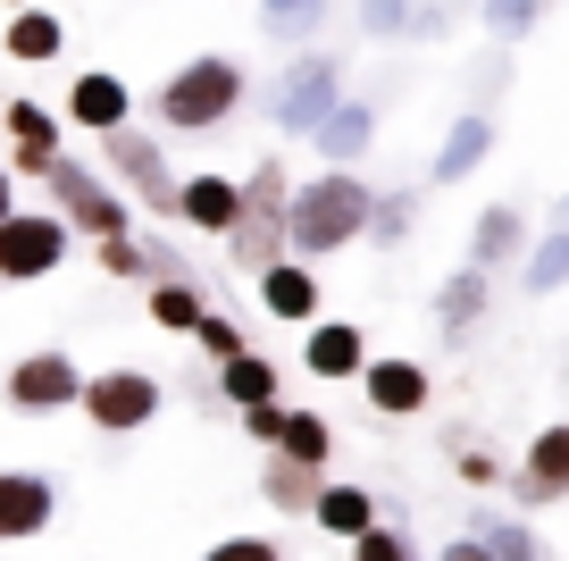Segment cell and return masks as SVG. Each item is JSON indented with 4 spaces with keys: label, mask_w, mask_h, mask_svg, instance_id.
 Returning a JSON list of instances; mask_svg holds the SVG:
<instances>
[{
    "label": "cell",
    "mask_w": 569,
    "mask_h": 561,
    "mask_svg": "<svg viewBox=\"0 0 569 561\" xmlns=\"http://www.w3.org/2000/svg\"><path fill=\"white\" fill-rule=\"evenodd\" d=\"M369 210H377V185H369L360 168H319V176H293L284 244H293V260H336V252L369 244Z\"/></svg>",
    "instance_id": "1"
},
{
    "label": "cell",
    "mask_w": 569,
    "mask_h": 561,
    "mask_svg": "<svg viewBox=\"0 0 569 561\" xmlns=\"http://www.w3.org/2000/svg\"><path fill=\"white\" fill-rule=\"evenodd\" d=\"M243 101H251L243 59H227V51H193L184 68H168V76H160V92H151V126H160V135H218V126H227Z\"/></svg>",
    "instance_id": "2"
},
{
    "label": "cell",
    "mask_w": 569,
    "mask_h": 561,
    "mask_svg": "<svg viewBox=\"0 0 569 561\" xmlns=\"http://www.w3.org/2000/svg\"><path fill=\"white\" fill-rule=\"evenodd\" d=\"M101 176L118 185L126 201H142L151 218H168V227L184 218V176L168 168V142L151 135V126H118V135H101Z\"/></svg>",
    "instance_id": "3"
},
{
    "label": "cell",
    "mask_w": 569,
    "mask_h": 561,
    "mask_svg": "<svg viewBox=\"0 0 569 561\" xmlns=\"http://www.w3.org/2000/svg\"><path fill=\"white\" fill-rule=\"evenodd\" d=\"M84 427L92 436H142V427H160V411H168V386L151 377V368H134V361H118V368H84Z\"/></svg>",
    "instance_id": "4"
},
{
    "label": "cell",
    "mask_w": 569,
    "mask_h": 561,
    "mask_svg": "<svg viewBox=\"0 0 569 561\" xmlns=\"http://www.w3.org/2000/svg\"><path fill=\"white\" fill-rule=\"evenodd\" d=\"M42 185H51V210L68 218L76 235H92V244H101V235H134V201H126L118 185L92 168V159H68V151H59Z\"/></svg>",
    "instance_id": "5"
},
{
    "label": "cell",
    "mask_w": 569,
    "mask_h": 561,
    "mask_svg": "<svg viewBox=\"0 0 569 561\" xmlns=\"http://www.w3.org/2000/svg\"><path fill=\"white\" fill-rule=\"evenodd\" d=\"M343 101V59L336 51H293L284 59V76L277 85H268V126H277V135H302L310 142V126L327 118V109Z\"/></svg>",
    "instance_id": "6"
},
{
    "label": "cell",
    "mask_w": 569,
    "mask_h": 561,
    "mask_svg": "<svg viewBox=\"0 0 569 561\" xmlns=\"http://www.w3.org/2000/svg\"><path fill=\"white\" fill-rule=\"evenodd\" d=\"M0 403L18 411V420H59V411L84 403V361H76V352H59V344L18 352V361H9V377H0Z\"/></svg>",
    "instance_id": "7"
},
{
    "label": "cell",
    "mask_w": 569,
    "mask_h": 561,
    "mask_svg": "<svg viewBox=\"0 0 569 561\" xmlns=\"http://www.w3.org/2000/svg\"><path fill=\"white\" fill-rule=\"evenodd\" d=\"M76 252V227L59 210H18V218H0V285H42L59 277Z\"/></svg>",
    "instance_id": "8"
},
{
    "label": "cell",
    "mask_w": 569,
    "mask_h": 561,
    "mask_svg": "<svg viewBox=\"0 0 569 561\" xmlns=\"http://www.w3.org/2000/svg\"><path fill=\"white\" fill-rule=\"evenodd\" d=\"M360 403H369L377 420H427V411H436V368L410 361V352H386V361L360 368Z\"/></svg>",
    "instance_id": "9"
},
{
    "label": "cell",
    "mask_w": 569,
    "mask_h": 561,
    "mask_svg": "<svg viewBox=\"0 0 569 561\" xmlns=\"http://www.w3.org/2000/svg\"><path fill=\"white\" fill-rule=\"evenodd\" d=\"M0 126H9V168L42 185L51 159L68 151V118H59L51 101H34V92H18V101H0Z\"/></svg>",
    "instance_id": "10"
},
{
    "label": "cell",
    "mask_w": 569,
    "mask_h": 561,
    "mask_svg": "<svg viewBox=\"0 0 569 561\" xmlns=\"http://www.w3.org/2000/svg\"><path fill=\"white\" fill-rule=\"evenodd\" d=\"M59 520V478L51 470H0V544H42Z\"/></svg>",
    "instance_id": "11"
},
{
    "label": "cell",
    "mask_w": 569,
    "mask_h": 561,
    "mask_svg": "<svg viewBox=\"0 0 569 561\" xmlns=\"http://www.w3.org/2000/svg\"><path fill=\"white\" fill-rule=\"evenodd\" d=\"M511 494H519V511L569 503V420H552V427L528 436V453H519V470H511Z\"/></svg>",
    "instance_id": "12"
},
{
    "label": "cell",
    "mask_w": 569,
    "mask_h": 561,
    "mask_svg": "<svg viewBox=\"0 0 569 561\" xmlns=\"http://www.w3.org/2000/svg\"><path fill=\"white\" fill-rule=\"evenodd\" d=\"M369 327L360 318H319V327H302V377H319V386H360V368H369Z\"/></svg>",
    "instance_id": "13"
},
{
    "label": "cell",
    "mask_w": 569,
    "mask_h": 561,
    "mask_svg": "<svg viewBox=\"0 0 569 561\" xmlns=\"http://www.w3.org/2000/svg\"><path fill=\"white\" fill-rule=\"evenodd\" d=\"M59 118L101 142V135H118V126H134V85H126L118 68H84L68 85V101H59Z\"/></svg>",
    "instance_id": "14"
},
{
    "label": "cell",
    "mask_w": 569,
    "mask_h": 561,
    "mask_svg": "<svg viewBox=\"0 0 569 561\" xmlns=\"http://www.w3.org/2000/svg\"><path fill=\"white\" fill-rule=\"evenodd\" d=\"M251 294H260V311L277 318V327H319V302H327V285H319V260H277V268H260L251 277Z\"/></svg>",
    "instance_id": "15"
},
{
    "label": "cell",
    "mask_w": 569,
    "mask_h": 561,
    "mask_svg": "<svg viewBox=\"0 0 569 561\" xmlns=\"http://www.w3.org/2000/svg\"><path fill=\"white\" fill-rule=\"evenodd\" d=\"M528 244H536L528 210H519V201H486V210L469 218V252H461V260H469V268H486V277H502V268L528 260Z\"/></svg>",
    "instance_id": "16"
},
{
    "label": "cell",
    "mask_w": 569,
    "mask_h": 561,
    "mask_svg": "<svg viewBox=\"0 0 569 561\" xmlns=\"http://www.w3.org/2000/svg\"><path fill=\"white\" fill-rule=\"evenodd\" d=\"M495 142H502L495 109H461V118L445 126V142H436V159H427V185H469V176L495 159Z\"/></svg>",
    "instance_id": "17"
},
{
    "label": "cell",
    "mask_w": 569,
    "mask_h": 561,
    "mask_svg": "<svg viewBox=\"0 0 569 561\" xmlns=\"http://www.w3.org/2000/svg\"><path fill=\"white\" fill-rule=\"evenodd\" d=\"M369 142H377V101H352V92H343V101L310 126L319 168H360V159H369Z\"/></svg>",
    "instance_id": "18"
},
{
    "label": "cell",
    "mask_w": 569,
    "mask_h": 561,
    "mask_svg": "<svg viewBox=\"0 0 569 561\" xmlns=\"http://www.w3.org/2000/svg\"><path fill=\"white\" fill-rule=\"evenodd\" d=\"M234 218H243V176H227V168H193V176H184V218H177V227L227 244Z\"/></svg>",
    "instance_id": "19"
},
{
    "label": "cell",
    "mask_w": 569,
    "mask_h": 561,
    "mask_svg": "<svg viewBox=\"0 0 569 561\" xmlns=\"http://www.w3.org/2000/svg\"><path fill=\"white\" fill-rule=\"evenodd\" d=\"M277 260H293V244H284V210H251V201H243V218H234V235H227V268H234V277H260V268H277Z\"/></svg>",
    "instance_id": "20"
},
{
    "label": "cell",
    "mask_w": 569,
    "mask_h": 561,
    "mask_svg": "<svg viewBox=\"0 0 569 561\" xmlns=\"http://www.w3.org/2000/svg\"><path fill=\"white\" fill-rule=\"evenodd\" d=\"M210 394L218 411H251V403H284V368L268 352H234L227 368H210Z\"/></svg>",
    "instance_id": "21"
},
{
    "label": "cell",
    "mask_w": 569,
    "mask_h": 561,
    "mask_svg": "<svg viewBox=\"0 0 569 561\" xmlns=\"http://www.w3.org/2000/svg\"><path fill=\"white\" fill-rule=\"evenodd\" d=\"M495 311V277L486 268H452L445 285H436V327H445V344H461V335H478V318Z\"/></svg>",
    "instance_id": "22"
},
{
    "label": "cell",
    "mask_w": 569,
    "mask_h": 561,
    "mask_svg": "<svg viewBox=\"0 0 569 561\" xmlns=\"http://www.w3.org/2000/svg\"><path fill=\"white\" fill-rule=\"evenodd\" d=\"M327 494V470H310V461H284V453H260V503L284 511V520H310Z\"/></svg>",
    "instance_id": "23"
},
{
    "label": "cell",
    "mask_w": 569,
    "mask_h": 561,
    "mask_svg": "<svg viewBox=\"0 0 569 561\" xmlns=\"http://www.w3.org/2000/svg\"><path fill=\"white\" fill-rule=\"evenodd\" d=\"M310 520H319V537L352 544V537H369V528L386 520V503H377L360 478H327V494H319V511H310Z\"/></svg>",
    "instance_id": "24"
},
{
    "label": "cell",
    "mask_w": 569,
    "mask_h": 561,
    "mask_svg": "<svg viewBox=\"0 0 569 561\" xmlns=\"http://www.w3.org/2000/svg\"><path fill=\"white\" fill-rule=\"evenodd\" d=\"M0 51L18 59V68H51V59L68 51V18H59V9H42V0H34V9H18V18L0 26Z\"/></svg>",
    "instance_id": "25"
},
{
    "label": "cell",
    "mask_w": 569,
    "mask_h": 561,
    "mask_svg": "<svg viewBox=\"0 0 569 561\" xmlns=\"http://www.w3.org/2000/svg\"><path fill=\"white\" fill-rule=\"evenodd\" d=\"M469 537H478L495 561H552V553H545V537L528 528V511H495V503H478V511H469Z\"/></svg>",
    "instance_id": "26"
},
{
    "label": "cell",
    "mask_w": 569,
    "mask_h": 561,
    "mask_svg": "<svg viewBox=\"0 0 569 561\" xmlns=\"http://www.w3.org/2000/svg\"><path fill=\"white\" fill-rule=\"evenodd\" d=\"M142 302H151V327H160V335H184V344H193V327L210 318L201 277H160V285H142Z\"/></svg>",
    "instance_id": "27"
},
{
    "label": "cell",
    "mask_w": 569,
    "mask_h": 561,
    "mask_svg": "<svg viewBox=\"0 0 569 561\" xmlns=\"http://www.w3.org/2000/svg\"><path fill=\"white\" fill-rule=\"evenodd\" d=\"M519 294H528V302L569 294V227H545L528 244V260H519Z\"/></svg>",
    "instance_id": "28"
},
{
    "label": "cell",
    "mask_w": 569,
    "mask_h": 561,
    "mask_svg": "<svg viewBox=\"0 0 569 561\" xmlns=\"http://www.w3.org/2000/svg\"><path fill=\"white\" fill-rule=\"evenodd\" d=\"M251 9H260V35L284 42V51H310V35L327 18V0H251Z\"/></svg>",
    "instance_id": "29"
},
{
    "label": "cell",
    "mask_w": 569,
    "mask_h": 561,
    "mask_svg": "<svg viewBox=\"0 0 569 561\" xmlns=\"http://www.w3.org/2000/svg\"><path fill=\"white\" fill-rule=\"evenodd\" d=\"M419 235V194L410 185H377V210H369V244L377 252H402Z\"/></svg>",
    "instance_id": "30"
},
{
    "label": "cell",
    "mask_w": 569,
    "mask_h": 561,
    "mask_svg": "<svg viewBox=\"0 0 569 561\" xmlns=\"http://www.w3.org/2000/svg\"><path fill=\"white\" fill-rule=\"evenodd\" d=\"M277 453H284V461H310V470H327V461H336V427H327V411H293V403H284Z\"/></svg>",
    "instance_id": "31"
},
{
    "label": "cell",
    "mask_w": 569,
    "mask_h": 561,
    "mask_svg": "<svg viewBox=\"0 0 569 561\" xmlns=\"http://www.w3.org/2000/svg\"><path fill=\"white\" fill-rule=\"evenodd\" d=\"M92 260H101V277H118V285H151L142 235H101V244H92Z\"/></svg>",
    "instance_id": "32"
},
{
    "label": "cell",
    "mask_w": 569,
    "mask_h": 561,
    "mask_svg": "<svg viewBox=\"0 0 569 561\" xmlns=\"http://www.w3.org/2000/svg\"><path fill=\"white\" fill-rule=\"evenodd\" d=\"M545 26V0H486V35L495 42H528Z\"/></svg>",
    "instance_id": "33"
},
{
    "label": "cell",
    "mask_w": 569,
    "mask_h": 561,
    "mask_svg": "<svg viewBox=\"0 0 569 561\" xmlns=\"http://www.w3.org/2000/svg\"><path fill=\"white\" fill-rule=\"evenodd\" d=\"M193 352H201V361H210V368H227L234 352H251V344H243V327H234L227 311H210V318H201V327H193Z\"/></svg>",
    "instance_id": "34"
},
{
    "label": "cell",
    "mask_w": 569,
    "mask_h": 561,
    "mask_svg": "<svg viewBox=\"0 0 569 561\" xmlns=\"http://www.w3.org/2000/svg\"><path fill=\"white\" fill-rule=\"evenodd\" d=\"M343 561H419V544H410L393 520H377L369 537H352V544H343Z\"/></svg>",
    "instance_id": "35"
},
{
    "label": "cell",
    "mask_w": 569,
    "mask_h": 561,
    "mask_svg": "<svg viewBox=\"0 0 569 561\" xmlns=\"http://www.w3.org/2000/svg\"><path fill=\"white\" fill-rule=\"evenodd\" d=\"M352 26L369 42H393V35H410V0H352Z\"/></svg>",
    "instance_id": "36"
},
{
    "label": "cell",
    "mask_w": 569,
    "mask_h": 561,
    "mask_svg": "<svg viewBox=\"0 0 569 561\" xmlns=\"http://www.w3.org/2000/svg\"><path fill=\"white\" fill-rule=\"evenodd\" d=\"M452 478H461V486H502V478H511V470H502V461L495 453H486V444H452Z\"/></svg>",
    "instance_id": "37"
},
{
    "label": "cell",
    "mask_w": 569,
    "mask_h": 561,
    "mask_svg": "<svg viewBox=\"0 0 569 561\" xmlns=\"http://www.w3.org/2000/svg\"><path fill=\"white\" fill-rule=\"evenodd\" d=\"M201 561H284V544H277V537H251V528H243V537H218Z\"/></svg>",
    "instance_id": "38"
},
{
    "label": "cell",
    "mask_w": 569,
    "mask_h": 561,
    "mask_svg": "<svg viewBox=\"0 0 569 561\" xmlns=\"http://www.w3.org/2000/svg\"><path fill=\"white\" fill-rule=\"evenodd\" d=\"M234 427H243L260 453H277V436H284V403H251V411H234Z\"/></svg>",
    "instance_id": "39"
},
{
    "label": "cell",
    "mask_w": 569,
    "mask_h": 561,
    "mask_svg": "<svg viewBox=\"0 0 569 561\" xmlns=\"http://www.w3.org/2000/svg\"><path fill=\"white\" fill-rule=\"evenodd\" d=\"M142 260H151V285L160 277H193V260L177 252V235H142Z\"/></svg>",
    "instance_id": "40"
},
{
    "label": "cell",
    "mask_w": 569,
    "mask_h": 561,
    "mask_svg": "<svg viewBox=\"0 0 569 561\" xmlns=\"http://www.w3.org/2000/svg\"><path fill=\"white\" fill-rule=\"evenodd\" d=\"M445 26H452V9H445V0H410V35H419V42H436Z\"/></svg>",
    "instance_id": "41"
},
{
    "label": "cell",
    "mask_w": 569,
    "mask_h": 561,
    "mask_svg": "<svg viewBox=\"0 0 569 561\" xmlns=\"http://www.w3.org/2000/svg\"><path fill=\"white\" fill-rule=\"evenodd\" d=\"M436 561H495V553H486V544L461 528V537H445V553H436Z\"/></svg>",
    "instance_id": "42"
},
{
    "label": "cell",
    "mask_w": 569,
    "mask_h": 561,
    "mask_svg": "<svg viewBox=\"0 0 569 561\" xmlns=\"http://www.w3.org/2000/svg\"><path fill=\"white\" fill-rule=\"evenodd\" d=\"M0 218H18V168L0 159Z\"/></svg>",
    "instance_id": "43"
},
{
    "label": "cell",
    "mask_w": 569,
    "mask_h": 561,
    "mask_svg": "<svg viewBox=\"0 0 569 561\" xmlns=\"http://www.w3.org/2000/svg\"><path fill=\"white\" fill-rule=\"evenodd\" d=\"M0 9H9V18H18V9H34V0H0Z\"/></svg>",
    "instance_id": "44"
},
{
    "label": "cell",
    "mask_w": 569,
    "mask_h": 561,
    "mask_svg": "<svg viewBox=\"0 0 569 561\" xmlns=\"http://www.w3.org/2000/svg\"><path fill=\"white\" fill-rule=\"evenodd\" d=\"M552 227H569V201H561V210H552Z\"/></svg>",
    "instance_id": "45"
}]
</instances>
